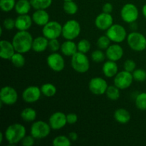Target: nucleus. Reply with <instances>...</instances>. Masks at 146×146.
<instances>
[{
  "label": "nucleus",
  "mask_w": 146,
  "mask_h": 146,
  "mask_svg": "<svg viewBox=\"0 0 146 146\" xmlns=\"http://www.w3.org/2000/svg\"><path fill=\"white\" fill-rule=\"evenodd\" d=\"M34 38L28 31H19L14 34L12 38V44L16 52L25 54L32 49Z\"/></svg>",
  "instance_id": "nucleus-1"
},
{
  "label": "nucleus",
  "mask_w": 146,
  "mask_h": 146,
  "mask_svg": "<svg viewBox=\"0 0 146 146\" xmlns=\"http://www.w3.org/2000/svg\"><path fill=\"white\" fill-rule=\"evenodd\" d=\"M26 133L27 130L22 124L13 123L7 127L4 132V136L10 145H14L21 143Z\"/></svg>",
  "instance_id": "nucleus-2"
},
{
  "label": "nucleus",
  "mask_w": 146,
  "mask_h": 146,
  "mask_svg": "<svg viewBox=\"0 0 146 146\" xmlns=\"http://www.w3.org/2000/svg\"><path fill=\"white\" fill-rule=\"evenodd\" d=\"M71 65L75 71L79 74H85L90 68V61L86 54L77 51L71 56Z\"/></svg>",
  "instance_id": "nucleus-3"
},
{
  "label": "nucleus",
  "mask_w": 146,
  "mask_h": 146,
  "mask_svg": "<svg viewBox=\"0 0 146 146\" xmlns=\"http://www.w3.org/2000/svg\"><path fill=\"white\" fill-rule=\"evenodd\" d=\"M126 39L128 45L133 51L141 52L146 48V37L141 33L133 31L128 34Z\"/></svg>",
  "instance_id": "nucleus-4"
},
{
  "label": "nucleus",
  "mask_w": 146,
  "mask_h": 146,
  "mask_svg": "<svg viewBox=\"0 0 146 146\" xmlns=\"http://www.w3.org/2000/svg\"><path fill=\"white\" fill-rule=\"evenodd\" d=\"M80 33L81 25L76 20H68L63 25L62 36L66 40H74L80 35Z\"/></svg>",
  "instance_id": "nucleus-5"
},
{
  "label": "nucleus",
  "mask_w": 146,
  "mask_h": 146,
  "mask_svg": "<svg viewBox=\"0 0 146 146\" xmlns=\"http://www.w3.org/2000/svg\"><path fill=\"white\" fill-rule=\"evenodd\" d=\"M51 128L49 123L44 121H37L33 123L30 133L35 139H43L46 138L51 133Z\"/></svg>",
  "instance_id": "nucleus-6"
},
{
  "label": "nucleus",
  "mask_w": 146,
  "mask_h": 146,
  "mask_svg": "<svg viewBox=\"0 0 146 146\" xmlns=\"http://www.w3.org/2000/svg\"><path fill=\"white\" fill-rule=\"evenodd\" d=\"M106 36L111 41L116 44L123 42L127 38V31L124 27L118 24H114L106 30Z\"/></svg>",
  "instance_id": "nucleus-7"
},
{
  "label": "nucleus",
  "mask_w": 146,
  "mask_h": 146,
  "mask_svg": "<svg viewBox=\"0 0 146 146\" xmlns=\"http://www.w3.org/2000/svg\"><path fill=\"white\" fill-rule=\"evenodd\" d=\"M63 26L56 21H49L46 25L43 27V36L48 40L58 38L62 35Z\"/></svg>",
  "instance_id": "nucleus-8"
},
{
  "label": "nucleus",
  "mask_w": 146,
  "mask_h": 146,
  "mask_svg": "<svg viewBox=\"0 0 146 146\" xmlns=\"http://www.w3.org/2000/svg\"><path fill=\"white\" fill-rule=\"evenodd\" d=\"M121 17L123 21L128 24L136 21L139 17L138 7L132 3L125 4L121 10Z\"/></svg>",
  "instance_id": "nucleus-9"
},
{
  "label": "nucleus",
  "mask_w": 146,
  "mask_h": 146,
  "mask_svg": "<svg viewBox=\"0 0 146 146\" xmlns=\"http://www.w3.org/2000/svg\"><path fill=\"white\" fill-rule=\"evenodd\" d=\"M18 100V93L16 89L9 86L1 88L0 91V102L7 106L14 105Z\"/></svg>",
  "instance_id": "nucleus-10"
},
{
  "label": "nucleus",
  "mask_w": 146,
  "mask_h": 146,
  "mask_svg": "<svg viewBox=\"0 0 146 146\" xmlns=\"http://www.w3.org/2000/svg\"><path fill=\"white\" fill-rule=\"evenodd\" d=\"M133 76L132 73L124 71H120L114 77V85L118 87L119 89L124 90L129 88L133 84Z\"/></svg>",
  "instance_id": "nucleus-11"
},
{
  "label": "nucleus",
  "mask_w": 146,
  "mask_h": 146,
  "mask_svg": "<svg viewBox=\"0 0 146 146\" xmlns=\"http://www.w3.org/2000/svg\"><path fill=\"white\" fill-rule=\"evenodd\" d=\"M108 85L107 81L101 77H94L90 80L88 83L89 91L93 94L101 96L106 94Z\"/></svg>",
  "instance_id": "nucleus-12"
},
{
  "label": "nucleus",
  "mask_w": 146,
  "mask_h": 146,
  "mask_svg": "<svg viewBox=\"0 0 146 146\" xmlns=\"http://www.w3.org/2000/svg\"><path fill=\"white\" fill-rule=\"evenodd\" d=\"M48 67L52 71L60 72L65 68V61L62 55L57 52H53L50 54L46 59Z\"/></svg>",
  "instance_id": "nucleus-13"
},
{
  "label": "nucleus",
  "mask_w": 146,
  "mask_h": 146,
  "mask_svg": "<svg viewBox=\"0 0 146 146\" xmlns=\"http://www.w3.org/2000/svg\"><path fill=\"white\" fill-rule=\"evenodd\" d=\"M41 88L36 86H31L24 90L22 93V98L27 104H34L39 100L41 95Z\"/></svg>",
  "instance_id": "nucleus-14"
},
{
  "label": "nucleus",
  "mask_w": 146,
  "mask_h": 146,
  "mask_svg": "<svg viewBox=\"0 0 146 146\" xmlns=\"http://www.w3.org/2000/svg\"><path fill=\"white\" fill-rule=\"evenodd\" d=\"M48 123L53 130H60L67 124L66 115L61 111L54 113L48 119Z\"/></svg>",
  "instance_id": "nucleus-15"
},
{
  "label": "nucleus",
  "mask_w": 146,
  "mask_h": 146,
  "mask_svg": "<svg viewBox=\"0 0 146 146\" xmlns=\"http://www.w3.org/2000/svg\"><path fill=\"white\" fill-rule=\"evenodd\" d=\"M94 23L97 29L106 31L113 24V18L111 14L102 12L96 17Z\"/></svg>",
  "instance_id": "nucleus-16"
},
{
  "label": "nucleus",
  "mask_w": 146,
  "mask_h": 146,
  "mask_svg": "<svg viewBox=\"0 0 146 146\" xmlns=\"http://www.w3.org/2000/svg\"><path fill=\"white\" fill-rule=\"evenodd\" d=\"M123 54V48L116 43L114 44H111L109 47L106 50V58L110 61H115V62L122 58Z\"/></svg>",
  "instance_id": "nucleus-17"
},
{
  "label": "nucleus",
  "mask_w": 146,
  "mask_h": 146,
  "mask_svg": "<svg viewBox=\"0 0 146 146\" xmlns=\"http://www.w3.org/2000/svg\"><path fill=\"white\" fill-rule=\"evenodd\" d=\"M0 57L3 59L10 60L16 53L12 42H10L7 40H1L0 41Z\"/></svg>",
  "instance_id": "nucleus-18"
},
{
  "label": "nucleus",
  "mask_w": 146,
  "mask_h": 146,
  "mask_svg": "<svg viewBox=\"0 0 146 146\" xmlns=\"http://www.w3.org/2000/svg\"><path fill=\"white\" fill-rule=\"evenodd\" d=\"M32 17L28 14L19 15L15 19V28L19 31H28L32 25Z\"/></svg>",
  "instance_id": "nucleus-19"
},
{
  "label": "nucleus",
  "mask_w": 146,
  "mask_h": 146,
  "mask_svg": "<svg viewBox=\"0 0 146 146\" xmlns=\"http://www.w3.org/2000/svg\"><path fill=\"white\" fill-rule=\"evenodd\" d=\"M33 22L40 27H44L49 21V14L46 11V9H36L32 16Z\"/></svg>",
  "instance_id": "nucleus-20"
},
{
  "label": "nucleus",
  "mask_w": 146,
  "mask_h": 146,
  "mask_svg": "<svg viewBox=\"0 0 146 146\" xmlns=\"http://www.w3.org/2000/svg\"><path fill=\"white\" fill-rule=\"evenodd\" d=\"M102 71L104 76L107 78H113L115 77V76L118 73V65L115 61L108 60L103 65Z\"/></svg>",
  "instance_id": "nucleus-21"
},
{
  "label": "nucleus",
  "mask_w": 146,
  "mask_h": 146,
  "mask_svg": "<svg viewBox=\"0 0 146 146\" xmlns=\"http://www.w3.org/2000/svg\"><path fill=\"white\" fill-rule=\"evenodd\" d=\"M61 53L66 56H72L78 51V47L73 40H66L61 45Z\"/></svg>",
  "instance_id": "nucleus-22"
},
{
  "label": "nucleus",
  "mask_w": 146,
  "mask_h": 146,
  "mask_svg": "<svg viewBox=\"0 0 146 146\" xmlns=\"http://www.w3.org/2000/svg\"><path fill=\"white\" fill-rule=\"evenodd\" d=\"M48 39L44 36H37L33 41L32 50L36 53H41L48 48Z\"/></svg>",
  "instance_id": "nucleus-23"
},
{
  "label": "nucleus",
  "mask_w": 146,
  "mask_h": 146,
  "mask_svg": "<svg viewBox=\"0 0 146 146\" xmlns=\"http://www.w3.org/2000/svg\"><path fill=\"white\" fill-rule=\"evenodd\" d=\"M114 119L121 124H126L131 121V115L129 111L125 108H118L113 114Z\"/></svg>",
  "instance_id": "nucleus-24"
},
{
  "label": "nucleus",
  "mask_w": 146,
  "mask_h": 146,
  "mask_svg": "<svg viewBox=\"0 0 146 146\" xmlns=\"http://www.w3.org/2000/svg\"><path fill=\"white\" fill-rule=\"evenodd\" d=\"M31 6L30 0H19L16 2L14 10L19 15L27 14L31 10Z\"/></svg>",
  "instance_id": "nucleus-25"
},
{
  "label": "nucleus",
  "mask_w": 146,
  "mask_h": 146,
  "mask_svg": "<svg viewBox=\"0 0 146 146\" xmlns=\"http://www.w3.org/2000/svg\"><path fill=\"white\" fill-rule=\"evenodd\" d=\"M20 115L26 122H32L36 118V111L32 108H26L21 111Z\"/></svg>",
  "instance_id": "nucleus-26"
},
{
  "label": "nucleus",
  "mask_w": 146,
  "mask_h": 146,
  "mask_svg": "<svg viewBox=\"0 0 146 146\" xmlns=\"http://www.w3.org/2000/svg\"><path fill=\"white\" fill-rule=\"evenodd\" d=\"M41 94L46 97H53L56 95L57 92V88L54 84L51 83H46L43 84L41 86Z\"/></svg>",
  "instance_id": "nucleus-27"
},
{
  "label": "nucleus",
  "mask_w": 146,
  "mask_h": 146,
  "mask_svg": "<svg viewBox=\"0 0 146 146\" xmlns=\"http://www.w3.org/2000/svg\"><path fill=\"white\" fill-rule=\"evenodd\" d=\"M53 0H30L31 6L36 9H46L51 7Z\"/></svg>",
  "instance_id": "nucleus-28"
},
{
  "label": "nucleus",
  "mask_w": 146,
  "mask_h": 146,
  "mask_svg": "<svg viewBox=\"0 0 146 146\" xmlns=\"http://www.w3.org/2000/svg\"><path fill=\"white\" fill-rule=\"evenodd\" d=\"M120 90L117 86H108L106 91V95L108 99L111 101H117L120 98Z\"/></svg>",
  "instance_id": "nucleus-29"
},
{
  "label": "nucleus",
  "mask_w": 146,
  "mask_h": 146,
  "mask_svg": "<svg viewBox=\"0 0 146 146\" xmlns=\"http://www.w3.org/2000/svg\"><path fill=\"white\" fill-rule=\"evenodd\" d=\"M63 9L66 14L70 15H74L78 11V5L74 0L72 1H65L63 5Z\"/></svg>",
  "instance_id": "nucleus-30"
},
{
  "label": "nucleus",
  "mask_w": 146,
  "mask_h": 146,
  "mask_svg": "<svg viewBox=\"0 0 146 146\" xmlns=\"http://www.w3.org/2000/svg\"><path fill=\"white\" fill-rule=\"evenodd\" d=\"M11 64L16 67V68H21L24 66L26 60L23 54L19 52H16L10 59Z\"/></svg>",
  "instance_id": "nucleus-31"
},
{
  "label": "nucleus",
  "mask_w": 146,
  "mask_h": 146,
  "mask_svg": "<svg viewBox=\"0 0 146 146\" xmlns=\"http://www.w3.org/2000/svg\"><path fill=\"white\" fill-rule=\"evenodd\" d=\"M52 144L54 146H70L71 145V141L65 135H58L53 140Z\"/></svg>",
  "instance_id": "nucleus-32"
},
{
  "label": "nucleus",
  "mask_w": 146,
  "mask_h": 146,
  "mask_svg": "<svg viewBox=\"0 0 146 146\" xmlns=\"http://www.w3.org/2000/svg\"><path fill=\"white\" fill-rule=\"evenodd\" d=\"M135 104L137 108L141 111L146 110V93L143 92L138 94L135 100Z\"/></svg>",
  "instance_id": "nucleus-33"
},
{
  "label": "nucleus",
  "mask_w": 146,
  "mask_h": 146,
  "mask_svg": "<svg viewBox=\"0 0 146 146\" xmlns=\"http://www.w3.org/2000/svg\"><path fill=\"white\" fill-rule=\"evenodd\" d=\"M111 39H110V38L107 36L106 34V35L101 36L98 38L96 42V45L99 49L106 50L107 48L109 47V46L111 45Z\"/></svg>",
  "instance_id": "nucleus-34"
},
{
  "label": "nucleus",
  "mask_w": 146,
  "mask_h": 146,
  "mask_svg": "<svg viewBox=\"0 0 146 146\" xmlns=\"http://www.w3.org/2000/svg\"><path fill=\"white\" fill-rule=\"evenodd\" d=\"M16 5L15 0H0V8L4 12H9Z\"/></svg>",
  "instance_id": "nucleus-35"
},
{
  "label": "nucleus",
  "mask_w": 146,
  "mask_h": 146,
  "mask_svg": "<svg viewBox=\"0 0 146 146\" xmlns=\"http://www.w3.org/2000/svg\"><path fill=\"white\" fill-rule=\"evenodd\" d=\"M77 47H78V51L86 54L91 50V44L88 40L81 39L77 44Z\"/></svg>",
  "instance_id": "nucleus-36"
},
{
  "label": "nucleus",
  "mask_w": 146,
  "mask_h": 146,
  "mask_svg": "<svg viewBox=\"0 0 146 146\" xmlns=\"http://www.w3.org/2000/svg\"><path fill=\"white\" fill-rule=\"evenodd\" d=\"M106 58V53L104 54L103 50L101 49L95 50L91 54V58H92L93 61H94L96 63L103 62L105 60Z\"/></svg>",
  "instance_id": "nucleus-37"
},
{
  "label": "nucleus",
  "mask_w": 146,
  "mask_h": 146,
  "mask_svg": "<svg viewBox=\"0 0 146 146\" xmlns=\"http://www.w3.org/2000/svg\"><path fill=\"white\" fill-rule=\"evenodd\" d=\"M133 79L138 82H143L146 80V70L142 68H137L132 73Z\"/></svg>",
  "instance_id": "nucleus-38"
},
{
  "label": "nucleus",
  "mask_w": 146,
  "mask_h": 146,
  "mask_svg": "<svg viewBox=\"0 0 146 146\" xmlns=\"http://www.w3.org/2000/svg\"><path fill=\"white\" fill-rule=\"evenodd\" d=\"M61 45L60 42L57 38H54V39L48 40V48L52 52H57L58 50L61 48Z\"/></svg>",
  "instance_id": "nucleus-39"
},
{
  "label": "nucleus",
  "mask_w": 146,
  "mask_h": 146,
  "mask_svg": "<svg viewBox=\"0 0 146 146\" xmlns=\"http://www.w3.org/2000/svg\"><path fill=\"white\" fill-rule=\"evenodd\" d=\"M136 68V63L133 59H127L123 64V68L128 72L133 73Z\"/></svg>",
  "instance_id": "nucleus-40"
},
{
  "label": "nucleus",
  "mask_w": 146,
  "mask_h": 146,
  "mask_svg": "<svg viewBox=\"0 0 146 146\" xmlns=\"http://www.w3.org/2000/svg\"><path fill=\"white\" fill-rule=\"evenodd\" d=\"M3 27L5 29L11 30L15 28V19L12 18H7L3 22Z\"/></svg>",
  "instance_id": "nucleus-41"
},
{
  "label": "nucleus",
  "mask_w": 146,
  "mask_h": 146,
  "mask_svg": "<svg viewBox=\"0 0 146 146\" xmlns=\"http://www.w3.org/2000/svg\"><path fill=\"white\" fill-rule=\"evenodd\" d=\"M35 142V138L32 135H25L21 141V145L24 146H32Z\"/></svg>",
  "instance_id": "nucleus-42"
},
{
  "label": "nucleus",
  "mask_w": 146,
  "mask_h": 146,
  "mask_svg": "<svg viewBox=\"0 0 146 146\" xmlns=\"http://www.w3.org/2000/svg\"><path fill=\"white\" fill-rule=\"evenodd\" d=\"M66 120L67 123L70 124V125H73V124H75L78 121V116L76 113H68L66 115Z\"/></svg>",
  "instance_id": "nucleus-43"
},
{
  "label": "nucleus",
  "mask_w": 146,
  "mask_h": 146,
  "mask_svg": "<svg viewBox=\"0 0 146 146\" xmlns=\"http://www.w3.org/2000/svg\"><path fill=\"white\" fill-rule=\"evenodd\" d=\"M113 4L110 2H107L106 3V4H104V5L103 6L102 11L103 12L111 14V13L113 11Z\"/></svg>",
  "instance_id": "nucleus-44"
},
{
  "label": "nucleus",
  "mask_w": 146,
  "mask_h": 146,
  "mask_svg": "<svg viewBox=\"0 0 146 146\" xmlns=\"http://www.w3.org/2000/svg\"><path fill=\"white\" fill-rule=\"evenodd\" d=\"M68 138H70V140L71 141H76L78 138V134L76 132H74V131H73V132L69 133V134H68Z\"/></svg>",
  "instance_id": "nucleus-45"
},
{
  "label": "nucleus",
  "mask_w": 146,
  "mask_h": 146,
  "mask_svg": "<svg viewBox=\"0 0 146 146\" xmlns=\"http://www.w3.org/2000/svg\"><path fill=\"white\" fill-rule=\"evenodd\" d=\"M130 24H131V29H132L133 31H135V30L137 29V28H138V25H137V24L135 23V21L131 23Z\"/></svg>",
  "instance_id": "nucleus-46"
},
{
  "label": "nucleus",
  "mask_w": 146,
  "mask_h": 146,
  "mask_svg": "<svg viewBox=\"0 0 146 146\" xmlns=\"http://www.w3.org/2000/svg\"><path fill=\"white\" fill-rule=\"evenodd\" d=\"M142 12H143V14L144 17H145L146 18V4L143 6V7Z\"/></svg>",
  "instance_id": "nucleus-47"
},
{
  "label": "nucleus",
  "mask_w": 146,
  "mask_h": 146,
  "mask_svg": "<svg viewBox=\"0 0 146 146\" xmlns=\"http://www.w3.org/2000/svg\"><path fill=\"white\" fill-rule=\"evenodd\" d=\"M3 136H4V134H3L2 133H0V143H2Z\"/></svg>",
  "instance_id": "nucleus-48"
},
{
  "label": "nucleus",
  "mask_w": 146,
  "mask_h": 146,
  "mask_svg": "<svg viewBox=\"0 0 146 146\" xmlns=\"http://www.w3.org/2000/svg\"><path fill=\"white\" fill-rule=\"evenodd\" d=\"M64 1H72V0H64Z\"/></svg>",
  "instance_id": "nucleus-49"
}]
</instances>
